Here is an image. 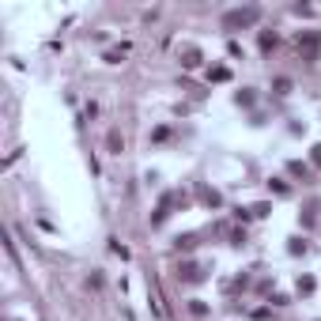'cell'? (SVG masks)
Wrapping results in <instances>:
<instances>
[{
  "label": "cell",
  "mask_w": 321,
  "mask_h": 321,
  "mask_svg": "<svg viewBox=\"0 0 321 321\" xmlns=\"http://www.w3.org/2000/svg\"><path fill=\"white\" fill-rule=\"evenodd\" d=\"M257 19H261V8H257V4H249V8H234V12L223 15V30H246V27H253Z\"/></svg>",
  "instance_id": "cell-1"
},
{
  "label": "cell",
  "mask_w": 321,
  "mask_h": 321,
  "mask_svg": "<svg viewBox=\"0 0 321 321\" xmlns=\"http://www.w3.org/2000/svg\"><path fill=\"white\" fill-rule=\"evenodd\" d=\"M318 49H321V34H318V30H302V34H299V53H302L306 64L318 60Z\"/></svg>",
  "instance_id": "cell-2"
},
{
  "label": "cell",
  "mask_w": 321,
  "mask_h": 321,
  "mask_svg": "<svg viewBox=\"0 0 321 321\" xmlns=\"http://www.w3.org/2000/svg\"><path fill=\"white\" fill-rule=\"evenodd\" d=\"M181 64H185V68H197V64H201V49H197V45H185V49H181Z\"/></svg>",
  "instance_id": "cell-3"
},
{
  "label": "cell",
  "mask_w": 321,
  "mask_h": 321,
  "mask_svg": "<svg viewBox=\"0 0 321 321\" xmlns=\"http://www.w3.org/2000/svg\"><path fill=\"white\" fill-rule=\"evenodd\" d=\"M208 80H212V83H227V80H231V68H227V64H216V68H208Z\"/></svg>",
  "instance_id": "cell-4"
},
{
  "label": "cell",
  "mask_w": 321,
  "mask_h": 321,
  "mask_svg": "<svg viewBox=\"0 0 321 321\" xmlns=\"http://www.w3.org/2000/svg\"><path fill=\"white\" fill-rule=\"evenodd\" d=\"M106 144H110V151H117V155H121V147H125V140H121V132H110V136H106Z\"/></svg>",
  "instance_id": "cell-5"
},
{
  "label": "cell",
  "mask_w": 321,
  "mask_h": 321,
  "mask_svg": "<svg viewBox=\"0 0 321 321\" xmlns=\"http://www.w3.org/2000/svg\"><path fill=\"white\" fill-rule=\"evenodd\" d=\"M314 287H318L314 276H299V295H314Z\"/></svg>",
  "instance_id": "cell-6"
},
{
  "label": "cell",
  "mask_w": 321,
  "mask_h": 321,
  "mask_svg": "<svg viewBox=\"0 0 321 321\" xmlns=\"http://www.w3.org/2000/svg\"><path fill=\"white\" fill-rule=\"evenodd\" d=\"M287 170H291V174H302V178H310V166H306V162H299V159H291V162H287Z\"/></svg>",
  "instance_id": "cell-7"
},
{
  "label": "cell",
  "mask_w": 321,
  "mask_h": 321,
  "mask_svg": "<svg viewBox=\"0 0 321 321\" xmlns=\"http://www.w3.org/2000/svg\"><path fill=\"white\" fill-rule=\"evenodd\" d=\"M272 87H276V95H291V80H287V76H280Z\"/></svg>",
  "instance_id": "cell-8"
},
{
  "label": "cell",
  "mask_w": 321,
  "mask_h": 321,
  "mask_svg": "<svg viewBox=\"0 0 321 321\" xmlns=\"http://www.w3.org/2000/svg\"><path fill=\"white\" fill-rule=\"evenodd\" d=\"M272 45H276V34H268V30H261V49H264V53H268Z\"/></svg>",
  "instance_id": "cell-9"
},
{
  "label": "cell",
  "mask_w": 321,
  "mask_h": 321,
  "mask_svg": "<svg viewBox=\"0 0 321 321\" xmlns=\"http://www.w3.org/2000/svg\"><path fill=\"white\" fill-rule=\"evenodd\" d=\"M204 201H208V204H212V208H219V204H223V197H219L216 189H204Z\"/></svg>",
  "instance_id": "cell-10"
},
{
  "label": "cell",
  "mask_w": 321,
  "mask_h": 321,
  "mask_svg": "<svg viewBox=\"0 0 321 321\" xmlns=\"http://www.w3.org/2000/svg\"><path fill=\"white\" fill-rule=\"evenodd\" d=\"M268 189H276L280 197H287V193H291V189H287V185H283V181H280V178H272V181H268Z\"/></svg>",
  "instance_id": "cell-11"
},
{
  "label": "cell",
  "mask_w": 321,
  "mask_h": 321,
  "mask_svg": "<svg viewBox=\"0 0 321 321\" xmlns=\"http://www.w3.org/2000/svg\"><path fill=\"white\" fill-rule=\"evenodd\" d=\"M106 60H110V64H121V60H125V49H110V53H106Z\"/></svg>",
  "instance_id": "cell-12"
},
{
  "label": "cell",
  "mask_w": 321,
  "mask_h": 321,
  "mask_svg": "<svg viewBox=\"0 0 321 321\" xmlns=\"http://www.w3.org/2000/svg\"><path fill=\"white\" fill-rule=\"evenodd\" d=\"M234 102H238V106H253V95H249V91H238V99H234Z\"/></svg>",
  "instance_id": "cell-13"
},
{
  "label": "cell",
  "mask_w": 321,
  "mask_h": 321,
  "mask_svg": "<svg viewBox=\"0 0 321 321\" xmlns=\"http://www.w3.org/2000/svg\"><path fill=\"white\" fill-rule=\"evenodd\" d=\"M310 162H314V166H321V144L310 147Z\"/></svg>",
  "instance_id": "cell-14"
},
{
  "label": "cell",
  "mask_w": 321,
  "mask_h": 321,
  "mask_svg": "<svg viewBox=\"0 0 321 321\" xmlns=\"http://www.w3.org/2000/svg\"><path fill=\"white\" fill-rule=\"evenodd\" d=\"M291 253H306V242H302V238H291Z\"/></svg>",
  "instance_id": "cell-15"
}]
</instances>
